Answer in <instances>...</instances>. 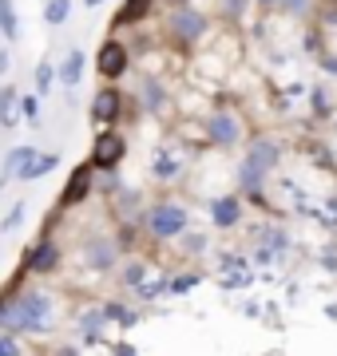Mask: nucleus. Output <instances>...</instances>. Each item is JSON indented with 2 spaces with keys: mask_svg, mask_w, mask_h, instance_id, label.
<instances>
[{
  "mask_svg": "<svg viewBox=\"0 0 337 356\" xmlns=\"http://www.w3.org/2000/svg\"><path fill=\"white\" fill-rule=\"evenodd\" d=\"M52 325V297L40 289H24L4 301V313H0V332L8 337H20V332H44Z\"/></svg>",
  "mask_w": 337,
  "mask_h": 356,
  "instance_id": "nucleus-1",
  "label": "nucleus"
},
{
  "mask_svg": "<svg viewBox=\"0 0 337 356\" xmlns=\"http://www.w3.org/2000/svg\"><path fill=\"white\" fill-rule=\"evenodd\" d=\"M143 222H147V234L155 238V242H171V238H179V234H187V226H191V210L182 202H151L147 206V214H143Z\"/></svg>",
  "mask_w": 337,
  "mask_h": 356,
  "instance_id": "nucleus-2",
  "label": "nucleus"
},
{
  "mask_svg": "<svg viewBox=\"0 0 337 356\" xmlns=\"http://www.w3.org/2000/svg\"><path fill=\"white\" fill-rule=\"evenodd\" d=\"M210 32V20L198 8H175L167 20V36L179 44V48H195L198 40Z\"/></svg>",
  "mask_w": 337,
  "mask_h": 356,
  "instance_id": "nucleus-3",
  "label": "nucleus"
},
{
  "mask_svg": "<svg viewBox=\"0 0 337 356\" xmlns=\"http://www.w3.org/2000/svg\"><path fill=\"white\" fill-rule=\"evenodd\" d=\"M203 131H207V143L219 147V151H234V147L242 143V123H238V115L226 111V107L210 111L207 123H203Z\"/></svg>",
  "mask_w": 337,
  "mask_h": 356,
  "instance_id": "nucleus-4",
  "label": "nucleus"
},
{
  "mask_svg": "<svg viewBox=\"0 0 337 356\" xmlns=\"http://www.w3.org/2000/svg\"><path fill=\"white\" fill-rule=\"evenodd\" d=\"M123 159H127V139H123L116 127L100 131V135H95V143H91V159H88L91 170H116Z\"/></svg>",
  "mask_w": 337,
  "mask_h": 356,
  "instance_id": "nucleus-5",
  "label": "nucleus"
},
{
  "mask_svg": "<svg viewBox=\"0 0 337 356\" xmlns=\"http://www.w3.org/2000/svg\"><path fill=\"white\" fill-rule=\"evenodd\" d=\"M123 107H127V99H123V91L119 88H100L95 95H91V123H95V131H111L123 119Z\"/></svg>",
  "mask_w": 337,
  "mask_h": 356,
  "instance_id": "nucleus-6",
  "label": "nucleus"
},
{
  "mask_svg": "<svg viewBox=\"0 0 337 356\" xmlns=\"http://www.w3.org/2000/svg\"><path fill=\"white\" fill-rule=\"evenodd\" d=\"M84 261H88V269H95V273H111L116 261H119L116 238H107V234H91L88 242H84Z\"/></svg>",
  "mask_w": 337,
  "mask_h": 356,
  "instance_id": "nucleus-7",
  "label": "nucleus"
},
{
  "mask_svg": "<svg viewBox=\"0 0 337 356\" xmlns=\"http://www.w3.org/2000/svg\"><path fill=\"white\" fill-rule=\"evenodd\" d=\"M131 67V48L119 44V40H104L100 44V56H95V72L104 79H119Z\"/></svg>",
  "mask_w": 337,
  "mask_h": 356,
  "instance_id": "nucleus-8",
  "label": "nucleus"
},
{
  "mask_svg": "<svg viewBox=\"0 0 337 356\" xmlns=\"http://www.w3.org/2000/svg\"><path fill=\"white\" fill-rule=\"evenodd\" d=\"M242 163H250L254 170H262V175H270L274 166L282 163V147H278L270 135H258V139H250L246 154H242Z\"/></svg>",
  "mask_w": 337,
  "mask_h": 356,
  "instance_id": "nucleus-9",
  "label": "nucleus"
},
{
  "mask_svg": "<svg viewBox=\"0 0 337 356\" xmlns=\"http://www.w3.org/2000/svg\"><path fill=\"white\" fill-rule=\"evenodd\" d=\"M60 245L52 242V238H40L32 250L24 254V269L20 273H56V266H60Z\"/></svg>",
  "mask_w": 337,
  "mask_h": 356,
  "instance_id": "nucleus-10",
  "label": "nucleus"
},
{
  "mask_svg": "<svg viewBox=\"0 0 337 356\" xmlns=\"http://www.w3.org/2000/svg\"><path fill=\"white\" fill-rule=\"evenodd\" d=\"M91 186H95V170H91L88 163H79L76 170H72V178H68V186L60 191V206H64V210H72V206L88 202Z\"/></svg>",
  "mask_w": 337,
  "mask_h": 356,
  "instance_id": "nucleus-11",
  "label": "nucleus"
},
{
  "mask_svg": "<svg viewBox=\"0 0 337 356\" xmlns=\"http://www.w3.org/2000/svg\"><path fill=\"white\" fill-rule=\"evenodd\" d=\"M254 245L270 250L274 257H285L290 254V229L274 226V222H258V226H254Z\"/></svg>",
  "mask_w": 337,
  "mask_h": 356,
  "instance_id": "nucleus-12",
  "label": "nucleus"
},
{
  "mask_svg": "<svg viewBox=\"0 0 337 356\" xmlns=\"http://www.w3.org/2000/svg\"><path fill=\"white\" fill-rule=\"evenodd\" d=\"M182 166H187V159H182L175 147H155V154H151V178H159V182L179 178Z\"/></svg>",
  "mask_w": 337,
  "mask_h": 356,
  "instance_id": "nucleus-13",
  "label": "nucleus"
},
{
  "mask_svg": "<svg viewBox=\"0 0 337 356\" xmlns=\"http://www.w3.org/2000/svg\"><path fill=\"white\" fill-rule=\"evenodd\" d=\"M84 67H88V56H84V48H68V56L60 60V67H56V83H64L68 91L79 88Z\"/></svg>",
  "mask_w": 337,
  "mask_h": 356,
  "instance_id": "nucleus-14",
  "label": "nucleus"
},
{
  "mask_svg": "<svg viewBox=\"0 0 337 356\" xmlns=\"http://www.w3.org/2000/svg\"><path fill=\"white\" fill-rule=\"evenodd\" d=\"M210 222L222 226V229L238 226V222H242V198H238V194H222V198H214V202H210Z\"/></svg>",
  "mask_w": 337,
  "mask_h": 356,
  "instance_id": "nucleus-15",
  "label": "nucleus"
},
{
  "mask_svg": "<svg viewBox=\"0 0 337 356\" xmlns=\"http://www.w3.org/2000/svg\"><path fill=\"white\" fill-rule=\"evenodd\" d=\"M56 166H60V154H52V151H32V154H28V163L16 170V178H20V182H36V178L52 175Z\"/></svg>",
  "mask_w": 337,
  "mask_h": 356,
  "instance_id": "nucleus-16",
  "label": "nucleus"
},
{
  "mask_svg": "<svg viewBox=\"0 0 337 356\" xmlns=\"http://www.w3.org/2000/svg\"><path fill=\"white\" fill-rule=\"evenodd\" d=\"M266 182L270 178L262 175V170H254L250 163H238V186H242V194H246L250 202L266 206Z\"/></svg>",
  "mask_w": 337,
  "mask_h": 356,
  "instance_id": "nucleus-17",
  "label": "nucleus"
},
{
  "mask_svg": "<svg viewBox=\"0 0 337 356\" xmlns=\"http://www.w3.org/2000/svg\"><path fill=\"white\" fill-rule=\"evenodd\" d=\"M151 8H155V0H123V8L116 13L111 24L116 28H135V24H143V20L151 16Z\"/></svg>",
  "mask_w": 337,
  "mask_h": 356,
  "instance_id": "nucleus-18",
  "label": "nucleus"
},
{
  "mask_svg": "<svg viewBox=\"0 0 337 356\" xmlns=\"http://www.w3.org/2000/svg\"><path fill=\"white\" fill-rule=\"evenodd\" d=\"M16 123H20V91H16L13 83H4V88H0V127L13 131Z\"/></svg>",
  "mask_w": 337,
  "mask_h": 356,
  "instance_id": "nucleus-19",
  "label": "nucleus"
},
{
  "mask_svg": "<svg viewBox=\"0 0 337 356\" xmlns=\"http://www.w3.org/2000/svg\"><path fill=\"white\" fill-rule=\"evenodd\" d=\"M119 218H123V226H135L147 210H143V194L131 191V186H119Z\"/></svg>",
  "mask_w": 337,
  "mask_h": 356,
  "instance_id": "nucleus-20",
  "label": "nucleus"
},
{
  "mask_svg": "<svg viewBox=\"0 0 337 356\" xmlns=\"http://www.w3.org/2000/svg\"><path fill=\"white\" fill-rule=\"evenodd\" d=\"M139 99H143V111L147 115H163V107H167V88H163L159 79H143Z\"/></svg>",
  "mask_w": 337,
  "mask_h": 356,
  "instance_id": "nucleus-21",
  "label": "nucleus"
},
{
  "mask_svg": "<svg viewBox=\"0 0 337 356\" xmlns=\"http://www.w3.org/2000/svg\"><path fill=\"white\" fill-rule=\"evenodd\" d=\"M104 329H107L104 309H100V305L84 309V317H79V332H84V344H95L100 337H104Z\"/></svg>",
  "mask_w": 337,
  "mask_h": 356,
  "instance_id": "nucleus-22",
  "label": "nucleus"
},
{
  "mask_svg": "<svg viewBox=\"0 0 337 356\" xmlns=\"http://www.w3.org/2000/svg\"><path fill=\"white\" fill-rule=\"evenodd\" d=\"M32 151H36V147H13V151L4 154V166H0V186H8V182H13L16 170L28 163V154H32Z\"/></svg>",
  "mask_w": 337,
  "mask_h": 356,
  "instance_id": "nucleus-23",
  "label": "nucleus"
},
{
  "mask_svg": "<svg viewBox=\"0 0 337 356\" xmlns=\"http://www.w3.org/2000/svg\"><path fill=\"white\" fill-rule=\"evenodd\" d=\"M0 36L8 40V44H16V36H20V20H16L13 0H0Z\"/></svg>",
  "mask_w": 337,
  "mask_h": 356,
  "instance_id": "nucleus-24",
  "label": "nucleus"
},
{
  "mask_svg": "<svg viewBox=\"0 0 337 356\" xmlns=\"http://www.w3.org/2000/svg\"><path fill=\"white\" fill-rule=\"evenodd\" d=\"M72 20V0H48L44 4V24L48 28H64Z\"/></svg>",
  "mask_w": 337,
  "mask_h": 356,
  "instance_id": "nucleus-25",
  "label": "nucleus"
},
{
  "mask_svg": "<svg viewBox=\"0 0 337 356\" xmlns=\"http://www.w3.org/2000/svg\"><path fill=\"white\" fill-rule=\"evenodd\" d=\"M100 309H104L107 321H116V325H123V329H131V325L139 321V313H135V309H127L123 301H104Z\"/></svg>",
  "mask_w": 337,
  "mask_h": 356,
  "instance_id": "nucleus-26",
  "label": "nucleus"
},
{
  "mask_svg": "<svg viewBox=\"0 0 337 356\" xmlns=\"http://www.w3.org/2000/svg\"><path fill=\"white\" fill-rule=\"evenodd\" d=\"M56 88V64L52 60H40L36 64V99H44Z\"/></svg>",
  "mask_w": 337,
  "mask_h": 356,
  "instance_id": "nucleus-27",
  "label": "nucleus"
},
{
  "mask_svg": "<svg viewBox=\"0 0 337 356\" xmlns=\"http://www.w3.org/2000/svg\"><path fill=\"white\" fill-rule=\"evenodd\" d=\"M143 281H147V266H143L139 257H135V261H123V273H119V285H127V289H139Z\"/></svg>",
  "mask_w": 337,
  "mask_h": 356,
  "instance_id": "nucleus-28",
  "label": "nucleus"
},
{
  "mask_svg": "<svg viewBox=\"0 0 337 356\" xmlns=\"http://www.w3.org/2000/svg\"><path fill=\"white\" fill-rule=\"evenodd\" d=\"M179 238H182V254H207V250H210V238H207V234H203V229H187V234H179Z\"/></svg>",
  "mask_w": 337,
  "mask_h": 356,
  "instance_id": "nucleus-29",
  "label": "nucleus"
},
{
  "mask_svg": "<svg viewBox=\"0 0 337 356\" xmlns=\"http://www.w3.org/2000/svg\"><path fill=\"white\" fill-rule=\"evenodd\" d=\"M167 285H171V281H167V273H159V277L143 281V285H139V289H135V293H139L143 301H155L159 293H167Z\"/></svg>",
  "mask_w": 337,
  "mask_h": 356,
  "instance_id": "nucleus-30",
  "label": "nucleus"
},
{
  "mask_svg": "<svg viewBox=\"0 0 337 356\" xmlns=\"http://www.w3.org/2000/svg\"><path fill=\"white\" fill-rule=\"evenodd\" d=\"M274 8H282L290 20H301V16H310V8H313V0H278Z\"/></svg>",
  "mask_w": 337,
  "mask_h": 356,
  "instance_id": "nucleus-31",
  "label": "nucleus"
},
{
  "mask_svg": "<svg viewBox=\"0 0 337 356\" xmlns=\"http://www.w3.org/2000/svg\"><path fill=\"white\" fill-rule=\"evenodd\" d=\"M20 119L28 127H40V99L36 95H20Z\"/></svg>",
  "mask_w": 337,
  "mask_h": 356,
  "instance_id": "nucleus-32",
  "label": "nucleus"
},
{
  "mask_svg": "<svg viewBox=\"0 0 337 356\" xmlns=\"http://www.w3.org/2000/svg\"><path fill=\"white\" fill-rule=\"evenodd\" d=\"M24 210H28V202H16L13 210H8V218L0 222V234H8V229H16L20 222H24Z\"/></svg>",
  "mask_w": 337,
  "mask_h": 356,
  "instance_id": "nucleus-33",
  "label": "nucleus"
},
{
  "mask_svg": "<svg viewBox=\"0 0 337 356\" xmlns=\"http://www.w3.org/2000/svg\"><path fill=\"white\" fill-rule=\"evenodd\" d=\"M313 115H329V88L325 83L313 88Z\"/></svg>",
  "mask_w": 337,
  "mask_h": 356,
  "instance_id": "nucleus-34",
  "label": "nucleus"
},
{
  "mask_svg": "<svg viewBox=\"0 0 337 356\" xmlns=\"http://www.w3.org/2000/svg\"><path fill=\"white\" fill-rule=\"evenodd\" d=\"M198 281H203V273H187V277L171 281L167 289H171V293H187V289H191V285H198Z\"/></svg>",
  "mask_w": 337,
  "mask_h": 356,
  "instance_id": "nucleus-35",
  "label": "nucleus"
},
{
  "mask_svg": "<svg viewBox=\"0 0 337 356\" xmlns=\"http://www.w3.org/2000/svg\"><path fill=\"white\" fill-rule=\"evenodd\" d=\"M0 356H20V344H16V337L0 332Z\"/></svg>",
  "mask_w": 337,
  "mask_h": 356,
  "instance_id": "nucleus-36",
  "label": "nucleus"
},
{
  "mask_svg": "<svg viewBox=\"0 0 337 356\" xmlns=\"http://www.w3.org/2000/svg\"><path fill=\"white\" fill-rule=\"evenodd\" d=\"M111 356H139V353H135V344H116V348H111Z\"/></svg>",
  "mask_w": 337,
  "mask_h": 356,
  "instance_id": "nucleus-37",
  "label": "nucleus"
},
{
  "mask_svg": "<svg viewBox=\"0 0 337 356\" xmlns=\"http://www.w3.org/2000/svg\"><path fill=\"white\" fill-rule=\"evenodd\" d=\"M8 67H13V56L0 48V79H4V72H8Z\"/></svg>",
  "mask_w": 337,
  "mask_h": 356,
  "instance_id": "nucleus-38",
  "label": "nucleus"
},
{
  "mask_svg": "<svg viewBox=\"0 0 337 356\" xmlns=\"http://www.w3.org/2000/svg\"><path fill=\"white\" fill-rule=\"evenodd\" d=\"M250 4H262V8H274V4H278V0H250Z\"/></svg>",
  "mask_w": 337,
  "mask_h": 356,
  "instance_id": "nucleus-39",
  "label": "nucleus"
},
{
  "mask_svg": "<svg viewBox=\"0 0 337 356\" xmlns=\"http://www.w3.org/2000/svg\"><path fill=\"white\" fill-rule=\"evenodd\" d=\"M84 4H88V8H95V4H104V0H84Z\"/></svg>",
  "mask_w": 337,
  "mask_h": 356,
  "instance_id": "nucleus-40",
  "label": "nucleus"
},
{
  "mask_svg": "<svg viewBox=\"0 0 337 356\" xmlns=\"http://www.w3.org/2000/svg\"><path fill=\"white\" fill-rule=\"evenodd\" d=\"M4 301H8V297H4V293H0V313H4Z\"/></svg>",
  "mask_w": 337,
  "mask_h": 356,
  "instance_id": "nucleus-41",
  "label": "nucleus"
}]
</instances>
